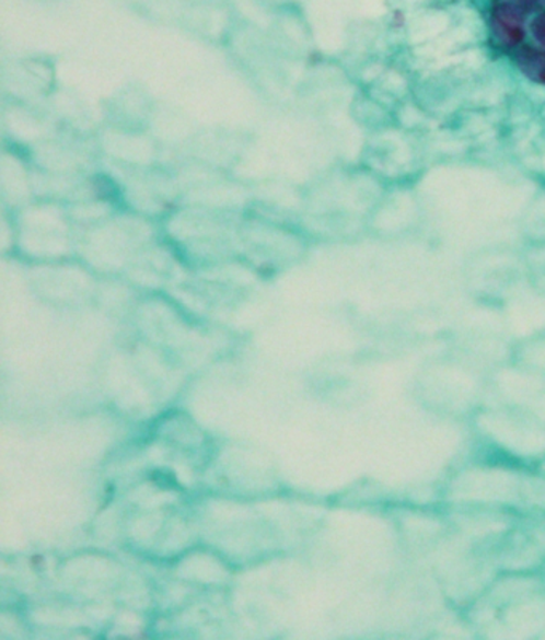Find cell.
I'll return each instance as SVG.
<instances>
[{"label": "cell", "mask_w": 545, "mask_h": 640, "mask_svg": "<svg viewBox=\"0 0 545 640\" xmlns=\"http://www.w3.org/2000/svg\"><path fill=\"white\" fill-rule=\"evenodd\" d=\"M478 437L502 461L536 464L545 461V422L522 408H478Z\"/></svg>", "instance_id": "1"}, {"label": "cell", "mask_w": 545, "mask_h": 640, "mask_svg": "<svg viewBox=\"0 0 545 640\" xmlns=\"http://www.w3.org/2000/svg\"><path fill=\"white\" fill-rule=\"evenodd\" d=\"M523 13L517 7L501 3L492 12V31L505 47H517L525 37Z\"/></svg>", "instance_id": "2"}, {"label": "cell", "mask_w": 545, "mask_h": 640, "mask_svg": "<svg viewBox=\"0 0 545 640\" xmlns=\"http://www.w3.org/2000/svg\"><path fill=\"white\" fill-rule=\"evenodd\" d=\"M517 65L520 71L533 82L545 85V51L525 47L517 54Z\"/></svg>", "instance_id": "3"}, {"label": "cell", "mask_w": 545, "mask_h": 640, "mask_svg": "<svg viewBox=\"0 0 545 640\" xmlns=\"http://www.w3.org/2000/svg\"><path fill=\"white\" fill-rule=\"evenodd\" d=\"M531 31H533L534 39L540 42L545 48V12L541 13L536 20L531 24Z\"/></svg>", "instance_id": "4"}, {"label": "cell", "mask_w": 545, "mask_h": 640, "mask_svg": "<svg viewBox=\"0 0 545 640\" xmlns=\"http://www.w3.org/2000/svg\"><path fill=\"white\" fill-rule=\"evenodd\" d=\"M537 2H540V0H520V3L527 7V9H530V7L537 5Z\"/></svg>", "instance_id": "5"}, {"label": "cell", "mask_w": 545, "mask_h": 640, "mask_svg": "<svg viewBox=\"0 0 545 640\" xmlns=\"http://www.w3.org/2000/svg\"><path fill=\"white\" fill-rule=\"evenodd\" d=\"M537 466H540V473H543V476H545V461L541 462Z\"/></svg>", "instance_id": "6"}]
</instances>
